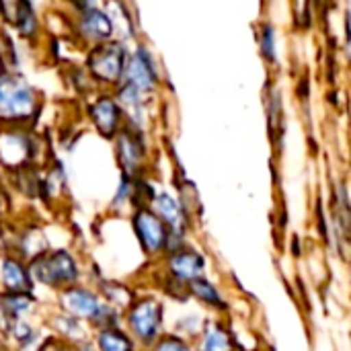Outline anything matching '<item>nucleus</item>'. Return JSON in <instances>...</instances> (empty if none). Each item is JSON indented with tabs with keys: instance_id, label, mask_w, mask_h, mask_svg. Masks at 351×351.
Masks as SVG:
<instances>
[{
	"instance_id": "obj_1",
	"label": "nucleus",
	"mask_w": 351,
	"mask_h": 351,
	"mask_svg": "<svg viewBox=\"0 0 351 351\" xmlns=\"http://www.w3.org/2000/svg\"><path fill=\"white\" fill-rule=\"evenodd\" d=\"M33 276L47 286L72 284L78 278L76 261L66 251H56L49 255H41L33 263Z\"/></svg>"
},
{
	"instance_id": "obj_2",
	"label": "nucleus",
	"mask_w": 351,
	"mask_h": 351,
	"mask_svg": "<svg viewBox=\"0 0 351 351\" xmlns=\"http://www.w3.org/2000/svg\"><path fill=\"white\" fill-rule=\"evenodd\" d=\"M35 109L33 90L16 78H0V115L25 117Z\"/></svg>"
},
{
	"instance_id": "obj_3",
	"label": "nucleus",
	"mask_w": 351,
	"mask_h": 351,
	"mask_svg": "<svg viewBox=\"0 0 351 351\" xmlns=\"http://www.w3.org/2000/svg\"><path fill=\"white\" fill-rule=\"evenodd\" d=\"M128 321H130L132 331L144 343H152L158 337V329H160V306H158V302H154V300L138 302L132 308Z\"/></svg>"
},
{
	"instance_id": "obj_4",
	"label": "nucleus",
	"mask_w": 351,
	"mask_h": 351,
	"mask_svg": "<svg viewBox=\"0 0 351 351\" xmlns=\"http://www.w3.org/2000/svg\"><path fill=\"white\" fill-rule=\"evenodd\" d=\"M134 226H136L142 247L148 253H158L167 247L169 232L165 228V222L156 214H152L148 210H140L134 216Z\"/></svg>"
},
{
	"instance_id": "obj_5",
	"label": "nucleus",
	"mask_w": 351,
	"mask_h": 351,
	"mask_svg": "<svg viewBox=\"0 0 351 351\" xmlns=\"http://www.w3.org/2000/svg\"><path fill=\"white\" fill-rule=\"evenodd\" d=\"M93 72L103 80H117L123 72V49L119 45H107L93 53Z\"/></svg>"
},
{
	"instance_id": "obj_6",
	"label": "nucleus",
	"mask_w": 351,
	"mask_h": 351,
	"mask_svg": "<svg viewBox=\"0 0 351 351\" xmlns=\"http://www.w3.org/2000/svg\"><path fill=\"white\" fill-rule=\"evenodd\" d=\"M62 300H64L66 311L78 319H97L103 308V304L99 302V298L93 292H86L80 288H70Z\"/></svg>"
},
{
	"instance_id": "obj_7",
	"label": "nucleus",
	"mask_w": 351,
	"mask_h": 351,
	"mask_svg": "<svg viewBox=\"0 0 351 351\" xmlns=\"http://www.w3.org/2000/svg\"><path fill=\"white\" fill-rule=\"evenodd\" d=\"M128 78H130V86L140 90H150L154 86L156 74H154V66H152V58L146 49H138V53L134 56V60L128 66Z\"/></svg>"
},
{
	"instance_id": "obj_8",
	"label": "nucleus",
	"mask_w": 351,
	"mask_h": 351,
	"mask_svg": "<svg viewBox=\"0 0 351 351\" xmlns=\"http://www.w3.org/2000/svg\"><path fill=\"white\" fill-rule=\"evenodd\" d=\"M206 267V261L199 253L195 251H177L171 261H169V269L173 276H177L179 280L187 282V280H195Z\"/></svg>"
},
{
	"instance_id": "obj_9",
	"label": "nucleus",
	"mask_w": 351,
	"mask_h": 351,
	"mask_svg": "<svg viewBox=\"0 0 351 351\" xmlns=\"http://www.w3.org/2000/svg\"><path fill=\"white\" fill-rule=\"evenodd\" d=\"M156 210H158L162 222H167L171 226L173 234H181L183 232L187 220H185V212H183L181 204L175 197H171L169 193L156 195Z\"/></svg>"
},
{
	"instance_id": "obj_10",
	"label": "nucleus",
	"mask_w": 351,
	"mask_h": 351,
	"mask_svg": "<svg viewBox=\"0 0 351 351\" xmlns=\"http://www.w3.org/2000/svg\"><path fill=\"white\" fill-rule=\"evenodd\" d=\"M2 282L10 292H21L23 294V292H29V288H31L27 269L14 259H6L2 263Z\"/></svg>"
},
{
	"instance_id": "obj_11",
	"label": "nucleus",
	"mask_w": 351,
	"mask_h": 351,
	"mask_svg": "<svg viewBox=\"0 0 351 351\" xmlns=\"http://www.w3.org/2000/svg\"><path fill=\"white\" fill-rule=\"evenodd\" d=\"M93 117H95V121H97L99 130H101L103 134L111 136V134L115 132V128H117L119 111H117V107H115V103H113V101L103 99V101H99V103L93 107Z\"/></svg>"
},
{
	"instance_id": "obj_12",
	"label": "nucleus",
	"mask_w": 351,
	"mask_h": 351,
	"mask_svg": "<svg viewBox=\"0 0 351 351\" xmlns=\"http://www.w3.org/2000/svg\"><path fill=\"white\" fill-rule=\"evenodd\" d=\"M82 31L93 39L109 37L111 35V21L99 10H88L82 19Z\"/></svg>"
},
{
	"instance_id": "obj_13",
	"label": "nucleus",
	"mask_w": 351,
	"mask_h": 351,
	"mask_svg": "<svg viewBox=\"0 0 351 351\" xmlns=\"http://www.w3.org/2000/svg\"><path fill=\"white\" fill-rule=\"evenodd\" d=\"M202 351H232V339L220 325H214L202 341Z\"/></svg>"
},
{
	"instance_id": "obj_14",
	"label": "nucleus",
	"mask_w": 351,
	"mask_h": 351,
	"mask_svg": "<svg viewBox=\"0 0 351 351\" xmlns=\"http://www.w3.org/2000/svg\"><path fill=\"white\" fill-rule=\"evenodd\" d=\"M189 288H191V292H193L199 300H204L206 304L216 306V308H224V306H226L224 300H222V296L218 294V290H216L210 282L195 278V280H191V286H189Z\"/></svg>"
},
{
	"instance_id": "obj_15",
	"label": "nucleus",
	"mask_w": 351,
	"mask_h": 351,
	"mask_svg": "<svg viewBox=\"0 0 351 351\" xmlns=\"http://www.w3.org/2000/svg\"><path fill=\"white\" fill-rule=\"evenodd\" d=\"M99 348L101 351H132V341L119 333V331H113V329H105L101 331L99 335Z\"/></svg>"
},
{
	"instance_id": "obj_16",
	"label": "nucleus",
	"mask_w": 351,
	"mask_h": 351,
	"mask_svg": "<svg viewBox=\"0 0 351 351\" xmlns=\"http://www.w3.org/2000/svg\"><path fill=\"white\" fill-rule=\"evenodd\" d=\"M31 302H33V300H31L27 294H21V292H12V294H8L6 298H2L4 311H6V315L12 317V319L23 317V315L31 308Z\"/></svg>"
},
{
	"instance_id": "obj_17",
	"label": "nucleus",
	"mask_w": 351,
	"mask_h": 351,
	"mask_svg": "<svg viewBox=\"0 0 351 351\" xmlns=\"http://www.w3.org/2000/svg\"><path fill=\"white\" fill-rule=\"evenodd\" d=\"M121 158L125 162V167H134L140 158V148H138V142L130 140V138H123L121 140Z\"/></svg>"
},
{
	"instance_id": "obj_18",
	"label": "nucleus",
	"mask_w": 351,
	"mask_h": 351,
	"mask_svg": "<svg viewBox=\"0 0 351 351\" xmlns=\"http://www.w3.org/2000/svg\"><path fill=\"white\" fill-rule=\"evenodd\" d=\"M19 27L23 33H33L35 29V14L29 6V2H21V12H19Z\"/></svg>"
},
{
	"instance_id": "obj_19",
	"label": "nucleus",
	"mask_w": 351,
	"mask_h": 351,
	"mask_svg": "<svg viewBox=\"0 0 351 351\" xmlns=\"http://www.w3.org/2000/svg\"><path fill=\"white\" fill-rule=\"evenodd\" d=\"M156 351H189V348L177 337H167L156 346Z\"/></svg>"
},
{
	"instance_id": "obj_20",
	"label": "nucleus",
	"mask_w": 351,
	"mask_h": 351,
	"mask_svg": "<svg viewBox=\"0 0 351 351\" xmlns=\"http://www.w3.org/2000/svg\"><path fill=\"white\" fill-rule=\"evenodd\" d=\"M263 51H265V56L267 58H276V49H274V29L271 27H267L265 29V33H263Z\"/></svg>"
},
{
	"instance_id": "obj_21",
	"label": "nucleus",
	"mask_w": 351,
	"mask_h": 351,
	"mask_svg": "<svg viewBox=\"0 0 351 351\" xmlns=\"http://www.w3.org/2000/svg\"><path fill=\"white\" fill-rule=\"evenodd\" d=\"M41 351H66V350H62V348H58V346H45Z\"/></svg>"
},
{
	"instance_id": "obj_22",
	"label": "nucleus",
	"mask_w": 351,
	"mask_h": 351,
	"mask_svg": "<svg viewBox=\"0 0 351 351\" xmlns=\"http://www.w3.org/2000/svg\"><path fill=\"white\" fill-rule=\"evenodd\" d=\"M82 351H93V350H90V348H84V350H82Z\"/></svg>"
},
{
	"instance_id": "obj_23",
	"label": "nucleus",
	"mask_w": 351,
	"mask_h": 351,
	"mask_svg": "<svg viewBox=\"0 0 351 351\" xmlns=\"http://www.w3.org/2000/svg\"><path fill=\"white\" fill-rule=\"evenodd\" d=\"M0 72H2V60H0Z\"/></svg>"
},
{
	"instance_id": "obj_24",
	"label": "nucleus",
	"mask_w": 351,
	"mask_h": 351,
	"mask_svg": "<svg viewBox=\"0 0 351 351\" xmlns=\"http://www.w3.org/2000/svg\"><path fill=\"white\" fill-rule=\"evenodd\" d=\"M0 243H2V241H0Z\"/></svg>"
}]
</instances>
